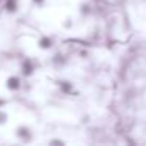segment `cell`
Returning <instances> with one entry per match:
<instances>
[{"instance_id":"obj_1","label":"cell","mask_w":146,"mask_h":146,"mask_svg":"<svg viewBox=\"0 0 146 146\" xmlns=\"http://www.w3.org/2000/svg\"><path fill=\"white\" fill-rule=\"evenodd\" d=\"M7 86H8V90H19V86H21V80L17 79V77H10V79L7 80Z\"/></svg>"},{"instance_id":"obj_2","label":"cell","mask_w":146,"mask_h":146,"mask_svg":"<svg viewBox=\"0 0 146 146\" xmlns=\"http://www.w3.org/2000/svg\"><path fill=\"white\" fill-rule=\"evenodd\" d=\"M22 72H24V76H30V74L33 72V64L30 63V60H25V61H24V64H22Z\"/></svg>"},{"instance_id":"obj_3","label":"cell","mask_w":146,"mask_h":146,"mask_svg":"<svg viewBox=\"0 0 146 146\" xmlns=\"http://www.w3.org/2000/svg\"><path fill=\"white\" fill-rule=\"evenodd\" d=\"M5 8L13 13V11H16V8H17V2L16 0H7V2H5Z\"/></svg>"},{"instance_id":"obj_4","label":"cell","mask_w":146,"mask_h":146,"mask_svg":"<svg viewBox=\"0 0 146 146\" xmlns=\"http://www.w3.org/2000/svg\"><path fill=\"white\" fill-rule=\"evenodd\" d=\"M39 46L44 47V49H49V47H50V39H49V38H42L41 41H39Z\"/></svg>"},{"instance_id":"obj_5","label":"cell","mask_w":146,"mask_h":146,"mask_svg":"<svg viewBox=\"0 0 146 146\" xmlns=\"http://www.w3.org/2000/svg\"><path fill=\"white\" fill-rule=\"evenodd\" d=\"M5 121H7V115H5L3 111H0V124L5 123Z\"/></svg>"},{"instance_id":"obj_6","label":"cell","mask_w":146,"mask_h":146,"mask_svg":"<svg viewBox=\"0 0 146 146\" xmlns=\"http://www.w3.org/2000/svg\"><path fill=\"white\" fill-rule=\"evenodd\" d=\"M63 90H64V91H69V90H71V85H66V83H63Z\"/></svg>"},{"instance_id":"obj_7","label":"cell","mask_w":146,"mask_h":146,"mask_svg":"<svg viewBox=\"0 0 146 146\" xmlns=\"http://www.w3.org/2000/svg\"><path fill=\"white\" fill-rule=\"evenodd\" d=\"M33 2H35V3H42L44 0H33Z\"/></svg>"}]
</instances>
